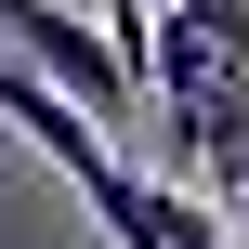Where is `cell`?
Instances as JSON below:
<instances>
[{
    "label": "cell",
    "instance_id": "cell-1",
    "mask_svg": "<svg viewBox=\"0 0 249 249\" xmlns=\"http://www.w3.org/2000/svg\"><path fill=\"white\" fill-rule=\"evenodd\" d=\"M144 26V118L171 131V171L236 210L249 197V0H158Z\"/></svg>",
    "mask_w": 249,
    "mask_h": 249
},
{
    "label": "cell",
    "instance_id": "cell-2",
    "mask_svg": "<svg viewBox=\"0 0 249 249\" xmlns=\"http://www.w3.org/2000/svg\"><path fill=\"white\" fill-rule=\"evenodd\" d=\"M0 26H13V66H26V79H53L92 131H105V118H144V79H131L92 26H66V0H0Z\"/></svg>",
    "mask_w": 249,
    "mask_h": 249
},
{
    "label": "cell",
    "instance_id": "cell-3",
    "mask_svg": "<svg viewBox=\"0 0 249 249\" xmlns=\"http://www.w3.org/2000/svg\"><path fill=\"white\" fill-rule=\"evenodd\" d=\"M223 223H236V236H249V197H236V210H223Z\"/></svg>",
    "mask_w": 249,
    "mask_h": 249
}]
</instances>
